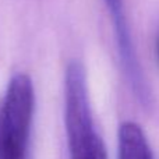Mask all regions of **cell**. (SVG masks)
<instances>
[{
	"instance_id": "cell-2",
	"label": "cell",
	"mask_w": 159,
	"mask_h": 159,
	"mask_svg": "<svg viewBox=\"0 0 159 159\" xmlns=\"http://www.w3.org/2000/svg\"><path fill=\"white\" fill-rule=\"evenodd\" d=\"M35 89L24 73L13 75L0 105V159H31Z\"/></svg>"
},
{
	"instance_id": "cell-1",
	"label": "cell",
	"mask_w": 159,
	"mask_h": 159,
	"mask_svg": "<svg viewBox=\"0 0 159 159\" xmlns=\"http://www.w3.org/2000/svg\"><path fill=\"white\" fill-rule=\"evenodd\" d=\"M64 124L70 159H107L91 107L87 74L82 63H69L64 77Z\"/></svg>"
},
{
	"instance_id": "cell-5",
	"label": "cell",
	"mask_w": 159,
	"mask_h": 159,
	"mask_svg": "<svg viewBox=\"0 0 159 159\" xmlns=\"http://www.w3.org/2000/svg\"><path fill=\"white\" fill-rule=\"evenodd\" d=\"M157 57H158V63H159V38L157 42Z\"/></svg>"
},
{
	"instance_id": "cell-4",
	"label": "cell",
	"mask_w": 159,
	"mask_h": 159,
	"mask_svg": "<svg viewBox=\"0 0 159 159\" xmlns=\"http://www.w3.org/2000/svg\"><path fill=\"white\" fill-rule=\"evenodd\" d=\"M117 148L119 159H157L143 127L134 121L120 124Z\"/></svg>"
},
{
	"instance_id": "cell-3",
	"label": "cell",
	"mask_w": 159,
	"mask_h": 159,
	"mask_svg": "<svg viewBox=\"0 0 159 159\" xmlns=\"http://www.w3.org/2000/svg\"><path fill=\"white\" fill-rule=\"evenodd\" d=\"M103 2L112 20L116 48L119 50V59H120L123 73L138 101H141L144 105H148L151 101L149 87L143 67L138 61L137 50H135L131 31H130L129 21L126 17L124 0H103Z\"/></svg>"
}]
</instances>
